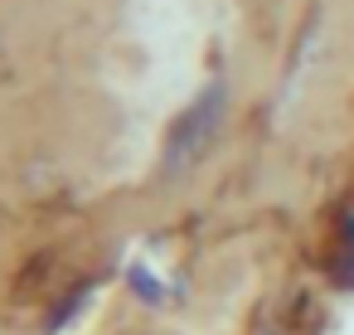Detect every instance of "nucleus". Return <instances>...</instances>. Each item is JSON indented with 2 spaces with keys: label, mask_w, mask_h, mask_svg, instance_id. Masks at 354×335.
Returning <instances> with one entry per match:
<instances>
[{
  "label": "nucleus",
  "mask_w": 354,
  "mask_h": 335,
  "mask_svg": "<svg viewBox=\"0 0 354 335\" xmlns=\"http://www.w3.org/2000/svg\"><path fill=\"white\" fill-rule=\"evenodd\" d=\"M223 102H228V88H223V83H209V88L194 98V107L180 117V127H175V136H170V165L189 161L194 151H204V141L218 132Z\"/></svg>",
  "instance_id": "1"
}]
</instances>
